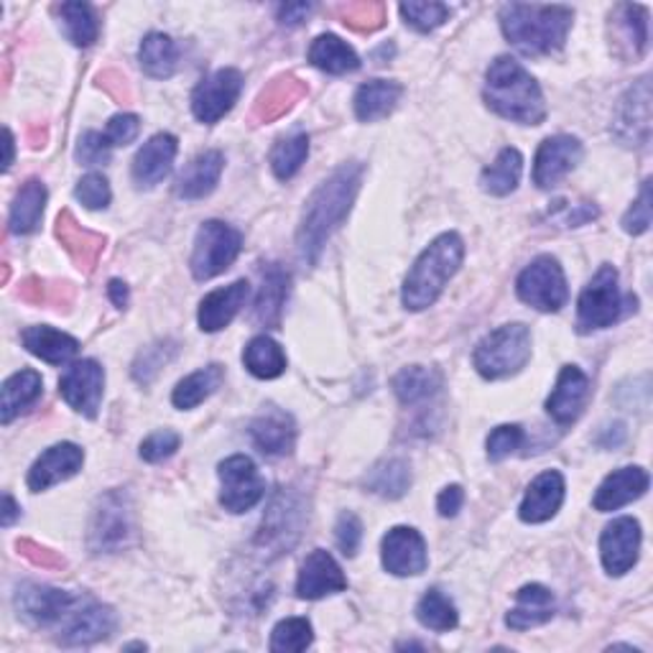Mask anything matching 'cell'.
<instances>
[{
	"instance_id": "cell-1",
	"label": "cell",
	"mask_w": 653,
	"mask_h": 653,
	"mask_svg": "<svg viewBox=\"0 0 653 653\" xmlns=\"http://www.w3.org/2000/svg\"><path fill=\"white\" fill-rule=\"evenodd\" d=\"M363 174H366V166L360 161H350L322 182L309 197L299 225V251L309 263L319 261V253L325 251L329 237L350 215Z\"/></svg>"
},
{
	"instance_id": "cell-2",
	"label": "cell",
	"mask_w": 653,
	"mask_h": 653,
	"mask_svg": "<svg viewBox=\"0 0 653 653\" xmlns=\"http://www.w3.org/2000/svg\"><path fill=\"white\" fill-rule=\"evenodd\" d=\"M486 103L500 118L523 125H541L547 103L541 88L511 57H498L486 74Z\"/></svg>"
},
{
	"instance_id": "cell-3",
	"label": "cell",
	"mask_w": 653,
	"mask_h": 653,
	"mask_svg": "<svg viewBox=\"0 0 653 653\" xmlns=\"http://www.w3.org/2000/svg\"><path fill=\"white\" fill-rule=\"evenodd\" d=\"M572 8L567 6L511 3L500 11V27L506 39L529 57L559 52L572 29Z\"/></svg>"
},
{
	"instance_id": "cell-4",
	"label": "cell",
	"mask_w": 653,
	"mask_h": 653,
	"mask_svg": "<svg viewBox=\"0 0 653 653\" xmlns=\"http://www.w3.org/2000/svg\"><path fill=\"white\" fill-rule=\"evenodd\" d=\"M462 258L465 243L457 233H445L437 241H431L429 248L421 253L409 276H406L401 292L404 307L411 312L429 309L442 296L449 278L460 271Z\"/></svg>"
},
{
	"instance_id": "cell-5",
	"label": "cell",
	"mask_w": 653,
	"mask_h": 653,
	"mask_svg": "<svg viewBox=\"0 0 653 653\" xmlns=\"http://www.w3.org/2000/svg\"><path fill=\"white\" fill-rule=\"evenodd\" d=\"M531 360V333L521 322L503 325L482 337L472 353V363L482 378L500 380L516 376Z\"/></svg>"
},
{
	"instance_id": "cell-6",
	"label": "cell",
	"mask_w": 653,
	"mask_h": 653,
	"mask_svg": "<svg viewBox=\"0 0 653 653\" xmlns=\"http://www.w3.org/2000/svg\"><path fill=\"white\" fill-rule=\"evenodd\" d=\"M243 248V237L235 227L220 223V220H210L197 231L194 237V251H192V276L197 282H210L227 271L235 263L237 253Z\"/></svg>"
},
{
	"instance_id": "cell-7",
	"label": "cell",
	"mask_w": 653,
	"mask_h": 653,
	"mask_svg": "<svg viewBox=\"0 0 653 653\" xmlns=\"http://www.w3.org/2000/svg\"><path fill=\"white\" fill-rule=\"evenodd\" d=\"M623 307L618 271L613 266H602L590 278V284L580 294V302H577V329L592 333V329L613 327L623 317Z\"/></svg>"
},
{
	"instance_id": "cell-8",
	"label": "cell",
	"mask_w": 653,
	"mask_h": 653,
	"mask_svg": "<svg viewBox=\"0 0 653 653\" xmlns=\"http://www.w3.org/2000/svg\"><path fill=\"white\" fill-rule=\"evenodd\" d=\"M519 299L539 312H559L570 299L564 271L557 258L539 256L521 271L516 282Z\"/></svg>"
},
{
	"instance_id": "cell-9",
	"label": "cell",
	"mask_w": 653,
	"mask_h": 653,
	"mask_svg": "<svg viewBox=\"0 0 653 653\" xmlns=\"http://www.w3.org/2000/svg\"><path fill=\"white\" fill-rule=\"evenodd\" d=\"M220 482H223V493L220 503L231 513H245L261 503L266 496V480L261 478L256 462L245 455H233L220 462L217 468Z\"/></svg>"
},
{
	"instance_id": "cell-10",
	"label": "cell",
	"mask_w": 653,
	"mask_h": 653,
	"mask_svg": "<svg viewBox=\"0 0 653 653\" xmlns=\"http://www.w3.org/2000/svg\"><path fill=\"white\" fill-rule=\"evenodd\" d=\"M80 600L82 598L72 595V592L47 588V584L29 582L16 590V610H19V618L37 628L64 623L72 610L78 608Z\"/></svg>"
},
{
	"instance_id": "cell-11",
	"label": "cell",
	"mask_w": 653,
	"mask_h": 653,
	"mask_svg": "<svg viewBox=\"0 0 653 653\" xmlns=\"http://www.w3.org/2000/svg\"><path fill=\"white\" fill-rule=\"evenodd\" d=\"M243 92V74L237 70H217L197 84L192 95V110L200 123L212 125L231 113Z\"/></svg>"
},
{
	"instance_id": "cell-12",
	"label": "cell",
	"mask_w": 653,
	"mask_h": 653,
	"mask_svg": "<svg viewBox=\"0 0 653 653\" xmlns=\"http://www.w3.org/2000/svg\"><path fill=\"white\" fill-rule=\"evenodd\" d=\"M133 531L129 496L121 490L108 493L95 508L90 526V547L95 551H118L125 547Z\"/></svg>"
},
{
	"instance_id": "cell-13",
	"label": "cell",
	"mask_w": 653,
	"mask_h": 653,
	"mask_svg": "<svg viewBox=\"0 0 653 653\" xmlns=\"http://www.w3.org/2000/svg\"><path fill=\"white\" fill-rule=\"evenodd\" d=\"M105 370L95 360L72 363L62 378H59V394L74 411L82 417L95 419L100 401H103Z\"/></svg>"
},
{
	"instance_id": "cell-14",
	"label": "cell",
	"mask_w": 653,
	"mask_h": 653,
	"mask_svg": "<svg viewBox=\"0 0 653 653\" xmlns=\"http://www.w3.org/2000/svg\"><path fill=\"white\" fill-rule=\"evenodd\" d=\"M641 551V523L631 519V516H623V519H615L613 523L605 526L600 537V557L602 567L610 577H623L631 572L635 562H639Z\"/></svg>"
},
{
	"instance_id": "cell-15",
	"label": "cell",
	"mask_w": 653,
	"mask_h": 653,
	"mask_svg": "<svg viewBox=\"0 0 653 653\" xmlns=\"http://www.w3.org/2000/svg\"><path fill=\"white\" fill-rule=\"evenodd\" d=\"M582 161V143L574 135H554L547 139L537 151L533 161V184L541 190H551L564 180L567 174L577 169Z\"/></svg>"
},
{
	"instance_id": "cell-16",
	"label": "cell",
	"mask_w": 653,
	"mask_h": 653,
	"mask_svg": "<svg viewBox=\"0 0 653 653\" xmlns=\"http://www.w3.org/2000/svg\"><path fill=\"white\" fill-rule=\"evenodd\" d=\"M429 564L427 541L417 529L396 526L384 537V567L396 577H417Z\"/></svg>"
},
{
	"instance_id": "cell-17",
	"label": "cell",
	"mask_w": 653,
	"mask_h": 653,
	"mask_svg": "<svg viewBox=\"0 0 653 653\" xmlns=\"http://www.w3.org/2000/svg\"><path fill=\"white\" fill-rule=\"evenodd\" d=\"M115 613L108 605H100L95 600H80L78 608L64 621L59 641L64 646H90V643L108 639L115 631Z\"/></svg>"
},
{
	"instance_id": "cell-18",
	"label": "cell",
	"mask_w": 653,
	"mask_h": 653,
	"mask_svg": "<svg viewBox=\"0 0 653 653\" xmlns=\"http://www.w3.org/2000/svg\"><path fill=\"white\" fill-rule=\"evenodd\" d=\"M343 590H347V580L340 564L335 562L329 551L314 549L302 564L299 580H296V595L302 600H319Z\"/></svg>"
},
{
	"instance_id": "cell-19",
	"label": "cell",
	"mask_w": 653,
	"mask_h": 653,
	"mask_svg": "<svg viewBox=\"0 0 653 653\" xmlns=\"http://www.w3.org/2000/svg\"><path fill=\"white\" fill-rule=\"evenodd\" d=\"M615 133L625 146H646L651 135V90L649 80H641L628 90L615 118Z\"/></svg>"
},
{
	"instance_id": "cell-20",
	"label": "cell",
	"mask_w": 653,
	"mask_h": 653,
	"mask_svg": "<svg viewBox=\"0 0 653 653\" xmlns=\"http://www.w3.org/2000/svg\"><path fill=\"white\" fill-rule=\"evenodd\" d=\"M590 401V378L577 366H564L547 398V411L557 424H574Z\"/></svg>"
},
{
	"instance_id": "cell-21",
	"label": "cell",
	"mask_w": 653,
	"mask_h": 653,
	"mask_svg": "<svg viewBox=\"0 0 653 653\" xmlns=\"http://www.w3.org/2000/svg\"><path fill=\"white\" fill-rule=\"evenodd\" d=\"M82 462H84V452L78 445L62 442V445L49 447L29 470V488L33 490V493H41V490H49L52 486H57V482L70 480L82 470Z\"/></svg>"
},
{
	"instance_id": "cell-22",
	"label": "cell",
	"mask_w": 653,
	"mask_h": 653,
	"mask_svg": "<svg viewBox=\"0 0 653 653\" xmlns=\"http://www.w3.org/2000/svg\"><path fill=\"white\" fill-rule=\"evenodd\" d=\"M564 503V478L562 472L547 470L526 490L519 516L523 523H544L554 519L559 508Z\"/></svg>"
},
{
	"instance_id": "cell-23",
	"label": "cell",
	"mask_w": 653,
	"mask_h": 653,
	"mask_svg": "<svg viewBox=\"0 0 653 653\" xmlns=\"http://www.w3.org/2000/svg\"><path fill=\"white\" fill-rule=\"evenodd\" d=\"M176 139L172 133H156L143 143L133 159V180L139 186H156L172 172L176 159Z\"/></svg>"
},
{
	"instance_id": "cell-24",
	"label": "cell",
	"mask_w": 653,
	"mask_h": 653,
	"mask_svg": "<svg viewBox=\"0 0 653 653\" xmlns=\"http://www.w3.org/2000/svg\"><path fill=\"white\" fill-rule=\"evenodd\" d=\"M251 286L248 282H235L225 288H215L210 292L200 304V329L202 333H220L237 317V312L248 302Z\"/></svg>"
},
{
	"instance_id": "cell-25",
	"label": "cell",
	"mask_w": 653,
	"mask_h": 653,
	"mask_svg": "<svg viewBox=\"0 0 653 653\" xmlns=\"http://www.w3.org/2000/svg\"><path fill=\"white\" fill-rule=\"evenodd\" d=\"M649 472L643 468H621L613 475H608L598 488L595 498H592V506L598 508L600 513L618 511L633 500H639L649 490Z\"/></svg>"
},
{
	"instance_id": "cell-26",
	"label": "cell",
	"mask_w": 653,
	"mask_h": 653,
	"mask_svg": "<svg viewBox=\"0 0 653 653\" xmlns=\"http://www.w3.org/2000/svg\"><path fill=\"white\" fill-rule=\"evenodd\" d=\"M251 439L263 455L282 457L294 449L296 442V427L288 414L271 409L251 424Z\"/></svg>"
},
{
	"instance_id": "cell-27",
	"label": "cell",
	"mask_w": 653,
	"mask_h": 653,
	"mask_svg": "<svg viewBox=\"0 0 653 653\" xmlns=\"http://www.w3.org/2000/svg\"><path fill=\"white\" fill-rule=\"evenodd\" d=\"M554 618V595L544 584H526L516 595V608L506 615L508 628L513 631H529Z\"/></svg>"
},
{
	"instance_id": "cell-28",
	"label": "cell",
	"mask_w": 653,
	"mask_h": 653,
	"mask_svg": "<svg viewBox=\"0 0 653 653\" xmlns=\"http://www.w3.org/2000/svg\"><path fill=\"white\" fill-rule=\"evenodd\" d=\"M223 166L225 156L220 151H205V154L192 159L180 176L176 194L182 200H205L207 194L215 192L220 176H223Z\"/></svg>"
},
{
	"instance_id": "cell-29",
	"label": "cell",
	"mask_w": 653,
	"mask_h": 653,
	"mask_svg": "<svg viewBox=\"0 0 653 653\" xmlns=\"http://www.w3.org/2000/svg\"><path fill=\"white\" fill-rule=\"evenodd\" d=\"M286 296H288V274L278 266V263H271V266L263 271L261 294L256 299V309H253V317H256L261 327L274 329L282 325Z\"/></svg>"
},
{
	"instance_id": "cell-30",
	"label": "cell",
	"mask_w": 653,
	"mask_h": 653,
	"mask_svg": "<svg viewBox=\"0 0 653 653\" xmlns=\"http://www.w3.org/2000/svg\"><path fill=\"white\" fill-rule=\"evenodd\" d=\"M404 95V88L398 82L388 80H370L360 84V90L355 92V115L363 123H376L380 118L391 115L398 100Z\"/></svg>"
},
{
	"instance_id": "cell-31",
	"label": "cell",
	"mask_w": 653,
	"mask_h": 653,
	"mask_svg": "<svg viewBox=\"0 0 653 653\" xmlns=\"http://www.w3.org/2000/svg\"><path fill=\"white\" fill-rule=\"evenodd\" d=\"M21 340L31 355H37L44 363H52V366L70 363L80 353V343L72 335L59 333V329L52 327H29L21 335Z\"/></svg>"
},
{
	"instance_id": "cell-32",
	"label": "cell",
	"mask_w": 653,
	"mask_h": 653,
	"mask_svg": "<svg viewBox=\"0 0 653 653\" xmlns=\"http://www.w3.org/2000/svg\"><path fill=\"white\" fill-rule=\"evenodd\" d=\"M57 235H59V241L64 243V248L70 251V256L80 263V268L90 271L92 266H95L100 253H103L105 237L84 231V227L78 225V220H74L70 212H62V215H59Z\"/></svg>"
},
{
	"instance_id": "cell-33",
	"label": "cell",
	"mask_w": 653,
	"mask_h": 653,
	"mask_svg": "<svg viewBox=\"0 0 653 653\" xmlns=\"http://www.w3.org/2000/svg\"><path fill=\"white\" fill-rule=\"evenodd\" d=\"M41 376L37 370H21L3 384V398H0V421L11 424L21 411L39 401L41 396Z\"/></svg>"
},
{
	"instance_id": "cell-34",
	"label": "cell",
	"mask_w": 653,
	"mask_h": 653,
	"mask_svg": "<svg viewBox=\"0 0 653 653\" xmlns=\"http://www.w3.org/2000/svg\"><path fill=\"white\" fill-rule=\"evenodd\" d=\"M44 205H47V186L31 180L21 186V192L16 194L13 207H11V233L16 235H31L39 231L41 217H44Z\"/></svg>"
},
{
	"instance_id": "cell-35",
	"label": "cell",
	"mask_w": 653,
	"mask_h": 653,
	"mask_svg": "<svg viewBox=\"0 0 653 653\" xmlns=\"http://www.w3.org/2000/svg\"><path fill=\"white\" fill-rule=\"evenodd\" d=\"M309 62L329 74H347L360 67V57L335 33H322L309 49Z\"/></svg>"
},
{
	"instance_id": "cell-36",
	"label": "cell",
	"mask_w": 653,
	"mask_h": 653,
	"mask_svg": "<svg viewBox=\"0 0 653 653\" xmlns=\"http://www.w3.org/2000/svg\"><path fill=\"white\" fill-rule=\"evenodd\" d=\"M223 380H225V368L215 363V366L202 368L197 373H192V376H186L184 380H180L172 394V401L176 409L182 411L197 409L202 401H207V398L217 391Z\"/></svg>"
},
{
	"instance_id": "cell-37",
	"label": "cell",
	"mask_w": 653,
	"mask_h": 653,
	"mask_svg": "<svg viewBox=\"0 0 653 653\" xmlns=\"http://www.w3.org/2000/svg\"><path fill=\"white\" fill-rule=\"evenodd\" d=\"M439 388H442L439 373L424 366L404 368L394 378V391L404 406H417L429 401V398H435L439 394Z\"/></svg>"
},
{
	"instance_id": "cell-38",
	"label": "cell",
	"mask_w": 653,
	"mask_h": 653,
	"mask_svg": "<svg viewBox=\"0 0 653 653\" xmlns=\"http://www.w3.org/2000/svg\"><path fill=\"white\" fill-rule=\"evenodd\" d=\"M243 363L251 376H256L261 380L278 378L286 370V355L282 350V345L271 340L266 335L253 337V340L245 345Z\"/></svg>"
},
{
	"instance_id": "cell-39",
	"label": "cell",
	"mask_w": 653,
	"mask_h": 653,
	"mask_svg": "<svg viewBox=\"0 0 653 653\" xmlns=\"http://www.w3.org/2000/svg\"><path fill=\"white\" fill-rule=\"evenodd\" d=\"M521 172H523V156L516 149H503L493 164L482 172L480 184L482 190L493 194V197H506V194H511L516 186H519Z\"/></svg>"
},
{
	"instance_id": "cell-40",
	"label": "cell",
	"mask_w": 653,
	"mask_h": 653,
	"mask_svg": "<svg viewBox=\"0 0 653 653\" xmlns=\"http://www.w3.org/2000/svg\"><path fill=\"white\" fill-rule=\"evenodd\" d=\"M366 488L380 498H404L411 488V468L406 460H384L368 472Z\"/></svg>"
},
{
	"instance_id": "cell-41",
	"label": "cell",
	"mask_w": 653,
	"mask_h": 653,
	"mask_svg": "<svg viewBox=\"0 0 653 653\" xmlns=\"http://www.w3.org/2000/svg\"><path fill=\"white\" fill-rule=\"evenodd\" d=\"M304 92L307 90H304V84L296 78L274 80V84H268V88L263 90V95L258 98L256 118L263 123L276 121L278 115H284L286 110H292L296 103H299Z\"/></svg>"
},
{
	"instance_id": "cell-42",
	"label": "cell",
	"mask_w": 653,
	"mask_h": 653,
	"mask_svg": "<svg viewBox=\"0 0 653 653\" xmlns=\"http://www.w3.org/2000/svg\"><path fill=\"white\" fill-rule=\"evenodd\" d=\"M139 59H141L143 72H146L149 78L166 80L174 74L180 54H176V44L166 37V33H149L141 44Z\"/></svg>"
},
{
	"instance_id": "cell-43",
	"label": "cell",
	"mask_w": 653,
	"mask_h": 653,
	"mask_svg": "<svg viewBox=\"0 0 653 653\" xmlns=\"http://www.w3.org/2000/svg\"><path fill=\"white\" fill-rule=\"evenodd\" d=\"M417 618L424 628H429V631H437V633L455 631L457 623H460V615H457V608L452 605V600L439 590H429L427 595L419 600Z\"/></svg>"
},
{
	"instance_id": "cell-44",
	"label": "cell",
	"mask_w": 653,
	"mask_h": 653,
	"mask_svg": "<svg viewBox=\"0 0 653 653\" xmlns=\"http://www.w3.org/2000/svg\"><path fill=\"white\" fill-rule=\"evenodd\" d=\"M64 33L74 47H90L98 39V16L88 3H62L59 6Z\"/></svg>"
},
{
	"instance_id": "cell-45",
	"label": "cell",
	"mask_w": 653,
	"mask_h": 653,
	"mask_svg": "<svg viewBox=\"0 0 653 653\" xmlns=\"http://www.w3.org/2000/svg\"><path fill=\"white\" fill-rule=\"evenodd\" d=\"M309 156V139L304 133H296L292 139H284L276 143V149L271 151V169L278 180L286 182L299 172L304 161Z\"/></svg>"
},
{
	"instance_id": "cell-46",
	"label": "cell",
	"mask_w": 653,
	"mask_h": 653,
	"mask_svg": "<svg viewBox=\"0 0 653 653\" xmlns=\"http://www.w3.org/2000/svg\"><path fill=\"white\" fill-rule=\"evenodd\" d=\"M312 623L307 618H286L271 633V651L276 653H299L312 646Z\"/></svg>"
},
{
	"instance_id": "cell-47",
	"label": "cell",
	"mask_w": 653,
	"mask_h": 653,
	"mask_svg": "<svg viewBox=\"0 0 653 653\" xmlns=\"http://www.w3.org/2000/svg\"><path fill=\"white\" fill-rule=\"evenodd\" d=\"M398 11H401L404 21L409 23L411 29H417L421 33L435 31L449 19V6L445 3H404Z\"/></svg>"
},
{
	"instance_id": "cell-48",
	"label": "cell",
	"mask_w": 653,
	"mask_h": 653,
	"mask_svg": "<svg viewBox=\"0 0 653 653\" xmlns=\"http://www.w3.org/2000/svg\"><path fill=\"white\" fill-rule=\"evenodd\" d=\"M523 429L516 427V424H503L490 431L488 437V457L493 462H503L506 457H511L516 449L523 445Z\"/></svg>"
},
{
	"instance_id": "cell-49",
	"label": "cell",
	"mask_w": 653,
	"mask_h": 653,
	"mask_svg": "<svg viewBox=\"0 0 653 653\" xmlns=\"http://www.w3.org/2000/svg\"><path fill=\"white\" fill-rule=\"evenodd\" d=\"M625 37L635 47V52L643 54L649 47V11L643 6H621Z\"/></svg>"
},
{
	"instance_id": "cell-50",
	"label": "cell",
	"mask_w": 653,
	"mask_h": 653,
	"mask_svg": "<svg viewBox=\"0 0 653 653\" xmlns=\"http://www.w3.org/2000/svg\"><path fill=\"white\" fill-rule=\"evenodd\" d=\"M176 449H180V435H174V431H169V429H161V431H154V435L143 439L141 457L146 462L156 465V462L169 460Z\"/></svg>"
},
{
	"instance_id": "cell-51",
	"label": "cell",
	"mask_w": 653,
	"mask_h": 653,
	"mask_svg": "<svg viewBox=\"0 0 653 653\" xmlns=\"http://www.w3.org/2000/svg\"><path fill=\"white\" fill-rule=\"evenodd\" d=\"M74 194L88 210H105L110 205V184L103 174L82 176Z\"/></svg>"
},
{
	"instance_id": "cell-52",
	"label": "cell",
	"mask_w": 653,
	"mask_h": 653,
	"mask_svg": "<svg viewBox=\"0 0 653 653\" xmlns=\"http://www.w3.org/2000/svg\"><path fill=\"white\" fill-rule=\"evenodd\" d=\"M386 8L380 3H353L345 8V23L355 31H376L384 27Z\"/></svg>"
},
{
	"instance_id": "cell-53",
	"label": "cell",
	"mask_w": 653,
	"mask_h": 653,
	"mask_svg": "<svg viewBox=\"0 0 653 653\" xmlns=\"http://www.w3.org/2000/svg\"><path fill=\"white\" fill-rule=\"evenodd\" d=\"M651 225V182L646 180L641 186L639 200L633 202V207L625 212L623 217V231L631 235H643Z\"/></svg>"
},
{
	"instance_id": "cell-54",
	"label": "cell",
	"mask_w": 653,
	"mask_h": 653,
	"mask_svg": "<svg viewBox=\"0 0 653 653\" xmlns=\"http://www.w3.org/2000/svg\"><path fill=\"white\" fill-rule=\"evenodd\" d=\"M337 547L343 549L345 557H355L363 541V523L355 513H343L335 526Z\"/></svg>"
},
{
	"instance_id": "cell-55",
	"label": "cell",
	"mask_w": 653,
	"mask_h": 653,
	"mask_svg": "<svg viewBox=\"0 0 653 653\" xmlns=\"http://www.w3.org/2000/svg\"><path fill=\"white\" fill-rule=\"evenodd\" d=\"M110 149H113V146H110L105 133L90 131V133H84L80 139V143H78V159L88 166L105 164V161L110 159Z\"/></svg>"
},
{
	"instance_id": "cell-56",
	"label": "cell",
	"mask_w": 653,
	"mask_h": 653,
	"mask_svg": "<svg viewBox=\"0 0 653 653\" xmlns=\"http://www.w3.org/2000/svg\"><path fill=\"white\" fill-rule=\"evenodd\" d=\"M139 131H141L139 115L121 113V115L110 118L105 135H108L110 146H129V143H133L135 139H139Z\"/></svg>"
},
{
	"instance_id": "cell-57",
	"label": "cell",
	"mask_w": 653,
	"mask_h": 653,
	"mask_svg": "<svg viewBox=\"0 0 653 653\" xmlns=\"http://www.w3.org/2000/svg\"><path fill=\"white\" fill-rule=\"evenodd\" d=\"M169 358H172V353L166 355V345L164 343L146 347V350L139 355V363H135V368H133L135 380H141V384H149L151 376L164 368L169 363Z\"/></svg>"
},
{
	"instance_id": "cell-58",
	"label": "cell",
	"mask_w": 653,
	"mask_h": 653,
	"mask_svg": "<svg viewBox=\"0 0 653 653\" xmlns=\"http://www.w3.org/2000/svg\"><path fill=\"white\" fill-rule=\"evenodd\" d=\"M465 503V490L460 486H447L437 498V508L445 519H455Z\"/></svg>"
},
{
	"instance_id": "cell-59",
	"label": "cell",
	"mask_w": 653,
	"mask_h": 653,
	"mask_svg": "<svg viewBox=\"0 0 653 653\" xmlns=\"http://www.w3.org/2000/svg\"><path fill=\"white\" fill-rule=\"evenodd\" d=\"M312 13V3H286L278 8V21L284 27H299L302 21H307V16Z\"/></svg>"
},
{
	"instance_id": "cell-60",
	"label": "cell",
	"mask_w": 653,
	"mask_h": 653,
	"mask_svg": "<svg viewBox=\"0 0 653 653\" xmlns=\"http://www.w3.org/2000/svg\"><path fill=\"white\" fill-rule=\"evenodd\" d=\"M19 551L23 557H29L31 562L37 564H44V567H57V564H64L62 559H54L52 554H49V549H41L37 544H31V541H21L19 544Z\"/></svg>"
},
{
	"instance_id": "cell-61",
	"label": "cell",
	"mask_w": 653,
	"mask_h": 653,
	"mask_svg": "<svg viewBox=\"0 0 653 653\" xmlns=\"http://www.w3.org/2000/svg\"><path fill=\"white\" fill-rule=\"evenodd\" d=\"M608 439H598V442L610 449V447H621L625 442V427L623 424H613V427H605Z\"/></svg>"
},
{
	"instance_id": "cell-62",
	"label": "cell",
	"mask_w": 653,
	"mask_h": 653,
	"mask_svg": "<svg viewBox=\"0 0 653 653\" xmlns=\"http://www.w3.org/2000/svg\"><path fill=\"white\" fill-rule=\"evenodd\" d=\"M108 292H110V299H113V304L115 307H125V304H129V286H125L123 282H110V286H108Z\"/></svg>"
},
{
	"instance_id": "cell-63",
	"label": "cell",
	"mask_w": 653,
	"mask_h": 653,
	"mask_svg": "<svg viewBox=\"0 0 653 653\" xmlns=\"http://www.w3.org/2000/svg\"><path fill=\"white\" fill-rule=\"evenodd\" d=\"M19 516H21V511H19V506H16V500L11 496H3V519H0V523H3L8 529V526L19 519Z\"/></svg>"
},
{
	"instance_id": "cell-64",
	"label": "cell",
	"mask_w": 653,
	"mask_h": 653,
	"mask_svg": "<svg viewBox=\"0 0 653 653\" xmlns=\"http://www.w3.org/2000/svg\"><path fill=\"white\" fill-rule=\"evenodd\" d=\"M11 164H13V135H11V131L6 129V161H3L6 172L11 169Z\"/></svg>"
}]
</instances>
